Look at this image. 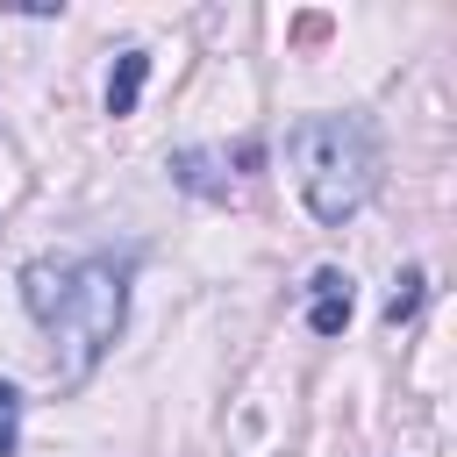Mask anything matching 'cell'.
<instances>
[{
    "mask_svg": "<svg viewBox=\"0 0 457 457\" xmlns=\"http://www.w3.org/2000/svg\"><path fill=\"white\" fill-rule=\"evenodd\" d=\"M221 164H228L221 150H171L164 171H171V186H186V193H200V200H228L236 186L221 179Z\"/></svg>",
    "mask_w": 457,
    "mask_h": 457,
    "instance_id": "cell-4",
    "label": "cell"
},
{
    "mask_svg": "<svg viewBox=\"0 0 457 457\" xmlns=\"http://www.w3.org/2000/svg\"><path fill=\"white\" fill-rule=\"evenodd\" d=\"M129 271L136 250H93V257H29L21 264V307L57 343V371L79 386L114 350L129 321Z\"/></svg>",
    "mask_w": 457,
    "mask_h": 457,
    "instance_id": "cell-1",
    "label": "cell"
},
{
    "mask_svg": "<svg viewBox=\"0 0 457 457\" xmlns=\"http://www.w3.org/2000/svg\"><path fill=\"white\" fill-rule=\"evenodd\" d=\"M143 79H150V50H121V57H114V71H107V114H114V121H121V114H136Z\"/></svg>",
    "mask_w": 457,
    "mask_h": 457,
    "instance_id": "cell-5",
    "label": "cell"
},
{
    "mask_svg": "<svg viewBox=\"0 0 457 457\" xmlns=\"http://www.w3.org/2000/svg\"><path fill=\"white\" fill-rule=\"evenodd\" d=\"M286 157L300 171V200L314 221L343 228L350 214H364V200L378 186V136L364 114H307L286 136Z\"/></svg>",
    "mask_w": 457,
    "mask_h": 457,
    "instance_id": "cell-2",
    "label": "cell"
},
{
    "mask_svg": "<svg viewBox=\"0 0 457 457\" xmlns=\"http://www.w3.org/2000/svg\"><path fill=\"white\" fill-rule=\"evenodd\" d=\"M307 293H314V307H307V328L328 343V336H343L350 328V278L336 271V264H321L314 278H307Z\"/></svg>",
    "mask_w": 457,
    "mask_h": 457,
    "instance_id": "cell-3",
    "label": "cell"
},
{
    "mask_svg": "<svg viewBox=\"0 0 457 457\" xmlns=\"http://www.w3.org/2000/svg\"><path fill=\"white\" fill-rule=\"evenodd\" d=\"M421 271H400L393 278V300H386V328H400V321H414V307H421Z\"/></svg>",
    "mask_w": 457,
    "mask_h": 457,
    "instance_id": "cell-6",
    "label": "cell"
},
{
    "mask_svg": "<svg viewBox=\"0 0 457 457\" xmlns=\"http://www.w3.org/2000/svg\"><path fill=\"white\" fill-rule=\"evenodd\" d=\"M21 450V393L0 378V457H14Z\"/></svg>",
    "mask_w": 457,
    "mask_h": 457,
    "instance_id": "cell-7",
    "label": "cell"
}]
</instances>
